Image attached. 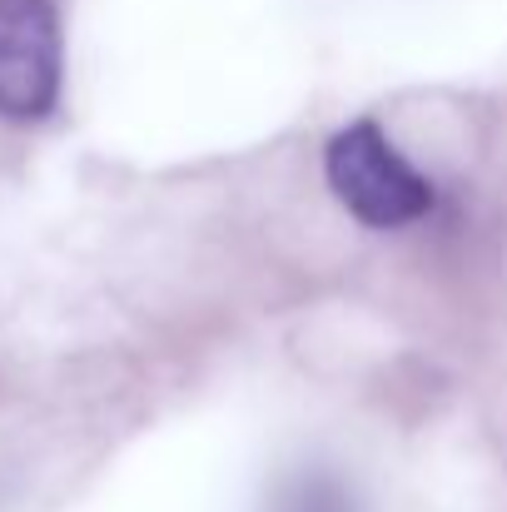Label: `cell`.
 <instances>
[{
  "mask_svg": "<svg viewBox=\"0 0 507 512\" xmlns=\"http://www.w3.org/2000/svg\"><path fill=\"white\" fill-rule=\"evenodd\" d=\"M324 174H329V189L338 194V204L368 229L418 224L438 204L433 179L413 170L403 160V150L373 120H353L338 130L324 150Z\"/></svg>",
  "mask_w": 507,
  "mask_h": 512,
  "instance_id": "obj_1",
  "label": "cell"
},
{
  "mask_svg": "<svg viewBox=\"0 0 507 512\" xmlns=\"http://www.w3.org/2000/svg\"><path fill=\"white\" fill-rule=\"evenodd\" d=\"M60 15L50 0H0V120H45L60 100Z\"/></svg>",
  "mask_w": 507,
  "mask_h": 512,
  "instance_id": "obj_2",
  "label": "cell"
},
{
  "mask_svg": "<svg viewBox=\"0 0 507 512\" xmlns=\"http://www.w3.org/2000/svg\"><path fill=\"white\" fill-rule=\"evenodd\" d=\"M274 512H353V503H348V493L329 473H304V478L279 488Z\"/></svg>",
  "mask_w": 507,
  "mask_h": 512,
  "instance_id": "obj_3",
  "label": "cell"
}]
</instances>
